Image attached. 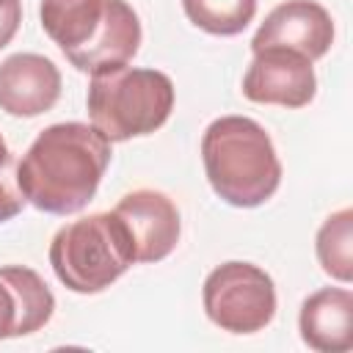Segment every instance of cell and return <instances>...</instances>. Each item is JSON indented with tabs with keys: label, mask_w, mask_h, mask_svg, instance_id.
<instances>
[{
	"label": "cell",
	"mask_w": 353,
	"mask_h": 353,
	"mask_svg": "<svg viewBox=\"0 0 353 353\" xmlns=\"http://www.w3.org/2000/svg\"><path fill=\"white\" fill-rule=\"evenodd\" d=\"M61 97L58 66L36 52H17L0 63V110L8 116L47 113Z\"/></svg>",
	"instance_id": "cell-10"
},
{
	"label": "cell",
	"mask_w": 353,
	"mask_h": 353,
	"mask_svg": "<svg viewBox=\"0 0 353 353\" xmlns=\"http://www.w3.org/2000/svg\"><path fill=\"white\" fill-rule=\"evenodd\" d=\"M188 19L212 36H237L256 14V0H182Z\"/></svg>",
	"instance_id": "cell-14"
},
{
	"label": "cell",
	"mask_w": 353,
	"mask_h": 353,
	"mask_svg": "<svg viewBox=\"0 0 353 353\" xmlns=\"http://www.w3.org/2000/svg\"><path fill=\"white\" fill-rule=\"evenodd\" d=\"M207 317L229 334H256L276 314L273 279L251 262H223L204 279Z\"/></svg>",
	"instance_id": "cell-6"
},
{
	"label": "cell",
	"mask_w": 353,
	"mask_h": 353,
	"mask_svg": "<svg viewBox=\"0 0 353 353\" xmlns=\"http://www.w3.org/2000/svg\"><path fill=\"white\" fill-rule=\"evenodd\" d=\"M301 339L320 353H345L353 347V292L323 287L301 303Z\"/></svg>",
	"instance_id": "cell-12"
},
{
	"label": "cell",
	"mask_w": 353,
	"mask_h": 353,
	"mask_svg": "<svg viewBox=\"0 0 353 353\" xmlns=\"http://www.w3.org/2000/svg\"><path fill=\"white\" fill-rule=\"evenodd\" d=\"M110 163V141L83 121L41 130L17 163V182L36 210L50 215L80 212L97 193Z\"/></svg>",
	"instance_id": "cell-1"
},
{
	"label": "cell",
	"mask_w": 353,
	"mask_h": 353,
	"mask_svg": "<svg viewBox=\"0 0 353 353\" xmlns=\"http://www.w3.org/2000/svg\"><path fill=\"white\" fill-rule=\"evenodd\" d=\"M174 110V83L165 72L116 66L91 74L88 119L110 143L160 130Z\"/></svg>",
	"instance_id": "cell-4"
},
{
	"label": "cell",
	"mask_w": 353,
	"mask_h": 353,
	"mask_svg": "<svg viewBox=\"0 0 353 353\" xmlns=\"http://www.w3.org/2000/svg\"><path fill=\"white\" fill-rule=\"evenodd\" d=\"M8 160H11V152H8V146H6V141H3V135H0V165L8 163Z\"/></svg>",
	"instance_id": "cell-17"
},
{
	"label": "cell",
	"mask_w": 353,
	"mask_h": 353,
	"mask_svg": "<svg viewBox=\"0 0 353 353\" xmlns=\"http://www.w3.org/2000/svg\"><path fill=\"white\" fill-rule=\"evenodd\" d=\"M132 262V240L116 212L77 218L61 226L50 243V265L58 281L80 295L102 292Z\"/></svg>",
	"instance_id": "cell-5"
},
{
	"label": "cell",
	"mask_w": 353,
	"mask_h": 353,
	"mask_svg": "<svg viewBox=\"0 0 353 353\" xmlns=\"http://www.w3.org/2000/svg\"><path fill=\"white\" fill-rule=\"evenodd\" d=\"M39 14L66 61L88 74L130 63L141 47V22L127 0H41Z\"/></svg>",
	"instance_id": "cell-2"
},
{
	"label": "cell",
	"mask_w": 353,
	"mask_h": 353,
	"mask_svg": "<svg viewBox=\"0 0 353 353\" xmlns=\"http://www.w3.org/2000/svg\"><path fill=\"white\" fill-rule=\"evenodd\" d=\"M314 251H317L320 268L331 279L342 284L353 279V210L350 207L323 221V226L317 229Z\"/></svg>",
	"instance_id": "cell-13"
},
{
	"label": "cell",
	"mask_w": 353,
	"mask_h": 353,
	"mask_svg": "<svg viewBox=\"0 0 353 353\" xmlns=\"http://www.w3.org/2000/svg\"><path fill=\"white\" fill-rule=\"evenodd\" d=\"M317 77L312 61L284 47H265L254 52V61L243 77V94L259 105L303 108L314 99Z\"/></svg>",
	"instance_id": "cell-7"
},
{
	"label": "cell",
	"mask_w": 353,
	"mask_h": 353,
	"mask_svg": "<svg viewBox=\"0 0 353 353\" xmlns=\"http://www.w3.org/2000/svg\"><path fill=\"white\" fill-rule=\"evenodd\" d=\"M52 312L55 295L36 270L25 265L0 268V339L39 331Z\"/></svg>",
	"instance_id": "cell-11"
},
{
	"label": "cell",
	"mask_w": 353,
	"mask_h": 353,
	"mask_svg": "<svg viewBox=\"0 0 353 353\" xmlns=\"http://www.w3.org/2000/svg\"><path fill=\"white\" fill-rule=\"evenodd\" d=\"M22 22V0H0V50L17 36Z\"/></svg>",
	"instance_id": "cell-16"
},
{
	"label": "cell",
	"mask_w": 353,
	"mask_h": 353,
	"mask_svg": "<svg viewBox=\"0 0 353 353\" xmlns=\"http://www.w3.org/2000/svg\"><path fill=\"white\" fill-rule=\"evenodd\" d=\"M210 188L232 207H259L281 185V163L262 124L248 116H221L201 138Z\"/></svg>",
	"instance_id": "cell-3"
},
{
	"label": "cell",
	"mask_w": 353,
	"mask_h": 353,
	"mask_svg": "<svg viewBox=\"0 0 353 353\" xmlns=\"http://www.w3.org/2000/svg\"><path fill=\"white\" fill-rule=\"evenodd\" d=\"M132 240L135 262H160L179 243V210L160 190H132L113 210Z\"/></svg>",
	"instance_id": "cell-9"
},
{
	"label": "cell",
	"mask_w": 353,
	"mask_h": 353,
	"mask_svg": "<svg viewBox=\"0 0 353 353\" xmlns=\"http://www.w3.org/2000/svg\"><path fill=\"white\" fill-rule=\"evenodd\" d=\"M22 204H25V196L19 190V182H17V165H14V157L8 163L0 165V223L3 221H11L14 215L22 212Z\"/></svg>",
	"instance_id": "cell-15"
},
{
	"label": "cell",
	"mask_w": 353,
	"mask_h": 353,
	"mask_svg": "<svg viewBox=\"0 0 353 353\" xmlns=\"http://www.w3.org/2000/svg\"><path fill=\"white\" fill-rule=\"evenodd\" d=\"M334 44L331 14L314 0H287L276 6L251 39V52L265 47H284L306 55L309 61L323 58Z\"/></svg>",
	"instance_id": "cell-8"
}]
</instances>
